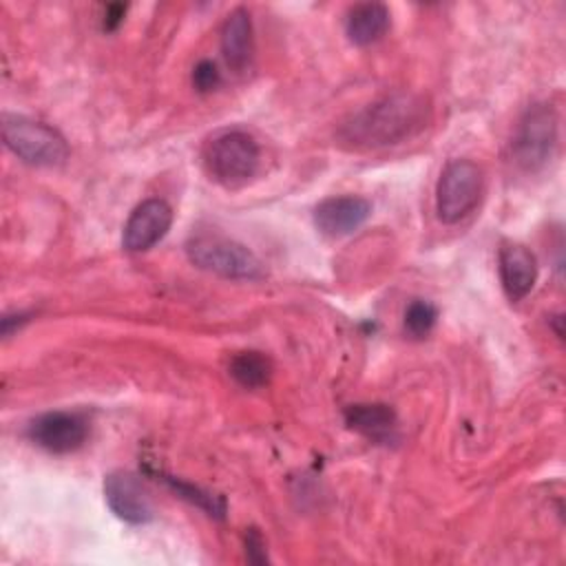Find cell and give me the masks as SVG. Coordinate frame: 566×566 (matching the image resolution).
Instances as JSON below:
<instances>
[{
	"label": "cell",
	"mask_w": 566,
	"mask_h": 566,
	"mask_svg": "<svg viewBox=\"0 0 566 566\" xmlns=\"http://www.w3.org/2000/svg\"><path fill=\"white\" fill-rule=\"evenodd\" d=\"M500 281L509 301H522L535 285L537 261L533 252L520 243H506L500 248Z\"/></svg>",
	"instance_id": "8fae6325"
},
{
	"label": "cell",
	"mask_w": 566,
	"mask_h": 566,
	"mask_svg": "<svg viewBox=\"0 0 566 566\" xmlns=\"http://www.w3.org/2000/svg\"><path fill=\"white\" fill-rule=\"evenodd\" d=\"M88 436V422L84 416L73 411H49L38 416L29 424V438L51 451V453H69L84 444Z\"/></svg>",
	"instance_id": "52a82bcc"
},
{
	"label": "cell",
	"mask_w": 566,
	"mask_h": 566,
	"mask_svg": "<svg viewBox=\"0 0 566 566\" xmlns=\"http://www.w3.org/2000/svg\"><path fill=\"white\" fill-rule=\"evenodd\" d=\"M172 223V210L164 199L142 201L128 217L122 234V243L130 252L150 250L164 239Z\"/></svg>",
	"instance_id": "ba28073f"
},
{
	"label": "cell",
	"mask_w": 566,
	"mask_h": 566,
	"mask_svg": "<svg viewBox=\"0 0 566 566\" xmlns=\"http://www.w3.org/2000/svg\"><path fill=\"white\" fill-rule=\"evenodd\" d=\"M436 321H438V310L429 301L416 298L405 310V329L413 338H424L433 329Z\"/></svg>",
	"instance_id": "2e32d148"
},
{
	"label": "cell",
	"mask_w": 566,
	"mask_h": 566,
	"mask_svg": "<svg viewBox=\"0 0 566 566\" xmlns=\"http://www.w3.org/2000/svg\"><path fill=\"white\" fill-rule=\"evenodd\" d=\"M259 144L245 130L219 133L203 148V164L210 177L223 186L248 181L259 168Z\"/></svg>",
	"instance_id": "277c9868"
},
{
	"label": "cell",
	"mask_w": 566,
	"mask_h": 566,
	"mask_svg": "<svg viewBox=\"0 0 566 566\" xmlns=\"http://www.w3.org/2000/svg\"><path fill=\"white\" fill-rule=\"evenodd\" d=\"M245 555L250 562L254 564H263L268 562V553H265V542L261 537V533L256 528H250L245 533Z\"/></svg>",
	"instance_id": "ac0fdd59"
},
{
	"label": "cell",
	"mask_w": 566,
	"mask_h": 566,
	"mask_svg": "<svg viewBox=\"0 0 566 566\" xmlns=\"http://www.w3.org/2000/svg\"><path fill=\"white\" fill-rule=\"evenodd\" d=\"M221 53L234 73H243L250 66L254 55V35L250 13L245 9L228 13L221 27Z\"/></svg>",
	"instance_id": "7c38bea8"
},
{
	"label": "cell",
	"mask_w": 566,
	"mask_h": 566,
	"mask_svg": "<svg viewBox=\"0 0 566 566\" xmlns=\"http://www.w3.org/2000/svg\"><path fill=\"white\" fill-rule=\"evenodd\" d=\"M427 104L413 93H391L352 115L338 130L340 144L349 148H380L398 144L420 130L427 122Z\"/></svg>",
	"instance_id": "6da1fadb"
},
{
	"label": "cell",
	"mask_w": 566,
	"mask_h": 566,
	"mask_svg": "<svg viewBox=\"0 0 566 566\" xmlns=\"http://www.w3.org/2000/svg\"><path fill=\"white\" fill-rule=\"evenodd\" d=\"M188 259L226 279H256L261 276V261L241 243L219 232H197L186 243Z\"/></svg>",
	"instance_id": "3957f363"
},
{
	"label": "cell",
	"mask_w": 566,
	"mask_h": 566,
	"mask_svg": "<svg viewBox=\"0 0 566 566\" xmlns=\"http://www.w3.org/2000/svg\"><path fill=\"white\" fill-rule=\"evenodd\" d=\"M4 146L22 161L31 166H60L69 157L66 139L51 126L22 117H2Z\"/></svg>",
	"instance_id": "7a4b0ae2"
},
{
	"label": "cell",
	"mask_w": 566,
	"mask_h": 566,
	"mask_svg": "<svg viewBox=\"0 0 566 566\" xmlns=\"http://www.w3.org/2000/svg\"><path fill=\"white\" fill-rule=\"evenodd\" d=\"M557 142V117L551 104H533L520 119L513 137L515 164L524 170L542 168Z\"/></svg>",
	"instance_id": "8992f818"
},
{
	"label": "cell",
	"mask_w": 566,
	"mask_h": 566,
	"mask_svg": "<svg viewBox=\"0 0 566 566\" xmlns=\"http://www.w3.org/2000/svg\"><path fill=\"white\" fill-rule=\"evenodd\" d=\"M387 29H389V9L382 2L354 4L345 20L347 38L358 46H367L380 40Z\"/></svg>",
	"instance_id": "5bb4252c"
},
{
	"label": "cell",
	"mask_w": 566,
	"mask_h": 566,
	"mask_svg": "<svg viewBox=\"0 0 566 566\" xmlns=\"http://www.w3.org/2000/svg\"><path fill=\"white\" fill-rule=\"evenodd\" d=\"M104 497L111 511L130 524H146L153 520V504L146 486L133 473H111L104 480Z\"/></svg>",
	"instance_id": "9c48e42d"
},
{
	"label": "cell",
	"mask_w": 566,
	"mask_h": 566,
	"mask_svg": "<svg viewBox=\"0 0 566 566\" xmlns=\"http://www.w3.org/2000/svg\"><path fill=\"white\" fill-rule=\"evenodd\" d=\"M230 376L245 389H259L268 385L272 363L261 352H241L230 360Z\"/></svg>",
	"instance_id": "9a60e30c"
},
{
	"label": "cell",
	"mask_w": 566,
	"mask_h": 566,
	"mask_svg": "<svg viewBox=\"0 0 566 566\" xmlns=\"http://www.w3.org/2000/svg\"><path fill=\"white\" fill-rule=\"evenodd\" d=\"M482 170L471 159L449 161L436 186V212L442 223H458L480 203Z\"/></svg>",
	"instance_id": "5b68a950"
},
{
	"label": "cell",
	"mask_w": 566,
	"mask_h": 566,
	"mask_svg": "<svg viewBox=\"0 0 566 566\" xmlns=\"http://www.w3.org/2000/svg\"><path fill=\"white\" fill-rule=\"evenodd\" d=\"M371 214V203L358 195L323 199L314 210L316 228L327 237H345L358 230Z\"/></svg>",
	"instance_id": "30bf717a"
},
{
	"label": "cell",
	"mask_w": 566,
	"mask_h": 566,
	"mask_svg": "<svg viewBox=\"0 0 566 566\" xmlns=\"http://www.w3.org/2000/svg\"><path fill=\"white\" fill-rule=\"evenodd\" d=\"M345 422L349 429L363 433L374 442H389L396 438L398 418L389 405L382 402H360L345 409Z\"/></svg>",
	"instance_id": "4fadbf2b"
},
{
	"label": "cell",
	"mask_w": 566,
	"mask_h": 566,
	"mask_svg": "<svg viewBox=\"0 0 566 566\" xmlns=\"http://www.w3.org/2000/svg\"><path fill=\"white\" fill-rule=\"evenodd\" d=\"M124 13H126V4H108L104 11V29L106 31L117 29L124 20Z\"/></svg>",
	"instance_id": "d6986e66"
},
{
	"label": "cell",
	"mask_w": 566,
	"mask_h": 566,
	"mask_svg": "<svg viewBox=\"0 0 566 566\" xmlns=\"http://www.w3.org/2000/svg\"><path fill=\"white\" fill-rule=\"evenodd\" d=\"M221 82V73L217 69V64L212 60H199L192 69V86L199 93H208L214 91Z\"/></svg>",
	"instance_id": "e0dca14e"
}]
</instances>
